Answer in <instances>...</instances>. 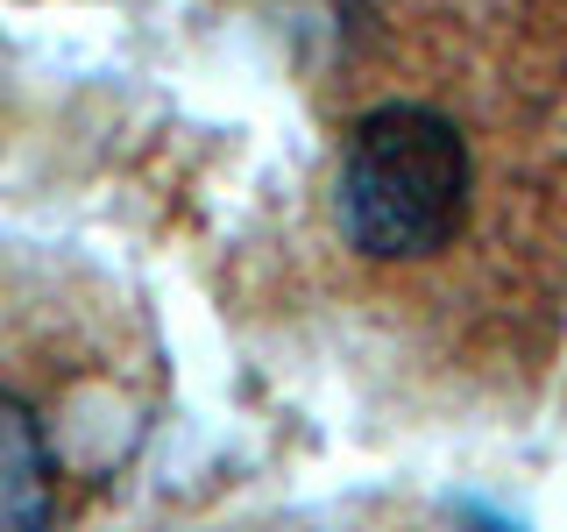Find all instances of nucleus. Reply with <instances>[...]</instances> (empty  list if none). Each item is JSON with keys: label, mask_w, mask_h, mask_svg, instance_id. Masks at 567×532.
<instances>
[{"label": "nucleus", "mask_w": 567, "mask_h": 532, "mask_svg": "<svg viewBox=\"0 0 567 532\" xmlns=\"http://www.w3.org/2000/svg\"><path fill=\"white\" fill-rule=\"evenodd\" d=\"M461 525H468V532H518L511 519H496V511H483V504H468V511H461Z\"/></svg>", "instance_id": "nucleus-3"}, {"label": "nucleus", "mask_w": 567, "mask_h": 532, "mask_svg": "<svg viewBox=\"0 0 567 532\" xmlns=\"http://www.w3.org/2000/svg\"><path fill=\"white\" fill-rule=\"evenodd\" d=\"M58 519V461L29 398L0 390V532H50Z\"/></svg>", "instance_id": "nucleus-2"}, {"label": "nucleus", "mask_w": 567, "mask_h": 532, "mask_svg": "<svg viewBox=\"0 0 567 532\" xmlns=\"http://www.w3.org/2000/svg\"><path fill=\"white\" fill-rule=\"evenodd\" d=\"M468 200H475V156L468 135L440 106L383 100L377 114L354 121L341 150V185H333L348 248L377 263L440 256L468 221Z\"/></svg>", "instance_id": "nucleus-1"}]
</instances>
